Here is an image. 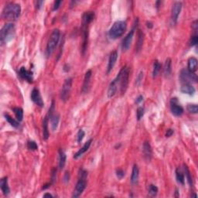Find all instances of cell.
Instances as JSON below:
<instances>
[{
	"label": "cell",
	"mask_w": 198,
	"mask_h": 198,
	"mask_svg": "<svg viewBox=\"0 0 198 198\" xmlns=\"http://www.w3.org/2000/svg\"><path fill=\"white\" fill-rule=\"evenodd\" d=\"M30 98L31 100H32L37 106L40 107V108H43V107L44 106V102H43V99H42V97L41 95H40V92H39L38 89H33L32 92H31Z\"/></svg>",
	"instance_id": "11"
},
{
	"label": "cell",
	"mask_w": 198,
	"mask_h": 198,
	"mask_svg": "<svg viewBox=\"0 0 198 198\" xmlns=\"http://www.w3.org/2000/svg\"><path fill=\"white\" fill-rule=\"evenodd\" d=\"M79 176V179H85L86 180V178H87L88 177V172L86 170H84V169H81V170H80Z\"/></svg>",
	"instance_id": "41"
},
{
	"label": "cell",
	"mask_w": 198,
	"mask_h": 198,
	"mask_svg": "<svg viewBox=\"0 0 198 198\" xmlns=\"http://www.w3.org/2000/svg\"><path fill=\"white\" fill-rule=\"evenodd\" d=\"M163 71H164V74L166 77H169L170 75L171 71H172V61L170 58H167L166 60Z\"/></svg>",
	"instance_id": "25"
},
{
	"label": "cell",
	"mask_w": 198,
	"mask_h": 198,
	"mask_svg": "<svg viewBox=\"0 0 198 198\" xmlns=\"http://www.w3.org/2000/svg\"><path fill=\"white\" fill-rule=\"evenodd\" d=\"M4 116H5V119H6V120L7 121V122H9V123L10 124V125H12V127L18 128V127L20 126V122H19L18 120H16V119H14L13 118H12L10 115H9L8 114H5Z\"/></svg>",
	"instance_id": "30"
},
{
	"label": "cell",
	"mask_w": 198,
	"mask_h": 198,
	"mask_svg": "<svg viewBox=\"0 0 198 198\" xmlns=\"http://www.w3.org/2000/svg\"><path fill=\"white\" fill-rule=\"evenodd\" d=\"M135 29H136V25L135 26L133 27V29L127 34L126 37L124 38L123 41H122V50L126 51L129 49L130 46H131V43L132 41H133V36H134V33H135Z\"/></svg>",
	"instance_id": "12"
},
{
	"label": "cell",
	"mask_w": 198,
	"mask_h": 198,
	"mask_svg": "<svg viewBox=\"0 0 198 198\" xmlns=\"http://www.w3.org/2000/svg\"><path fill=\"white\" fill-rule=\"evenodd\" d=\"M117 89H118V86L114 81H111V84H109V87H108V98H112L115 95L117 92Z\"/></svg>",
	"instance_id": "27"
},
{
	"label": "cell",
	"mask_w": 198,
	"mask_h": 198,
	"mask_svg": "<svg viewBox=\"0 0 198 198\" xmlns=\"http://www.w3.org/2000/svg\"><path fill=\"white\" fill-rule=\"evenodd\" d=\"M48 124H49V117L48 115H46L43 122V138L44 140H47L50 136Z\"/></svg>",
	"instance_id": "20"
},
{
	"label": "cell",
	"mask_w": 198,
	"mask_h": 198,
	"mask_svg": "<svg viewBox=\"0 0 198 198\" xmlns=\"http://www.w3.org/2000/svg\"><path fill=\"white\" fill-rule=\"evenodd\" d=\"M43 197H53V195H51L50 194L47 193V194H45L44 195H43Z\"/></svg>",
	"instance_id": "51"
},
{
	"label": "cell",
	"mask_w": 198,
	"mask_h": 198,
	"mask_svg": "<svg viewBox=\"0 0 198 198\" xmlns=\"http://www.w3.org/2000/svg\"><path fill=\"white\" fill-rule=\"evenodd\" d=\"M72 78H68L64 81V84L62 86V88L61 91V101H63L64 102H66L70 98V91H71L72 88Z\"/></svg>",
	"instance_id": "6"
},
{
	"label": "cell",
	"mask_w": 198,
	"mask_h": 198,
	"mask_svg": "<svg viewBox=\"0 0 198 198\" xmlns=\"http://www.w3.org/2000/svg\"><path fill=\"white\" fill-rule=\"evenodd\" d=\"M152 23H150V22H149V23H147V27L149 28V29H151V28H152Z\"/></svg>",
	"instance_id": "52"
},
{
	"label": "cell",
	"mask_w": 198,
	"mask_h": 198,
	"mask_svg": "<svg viewBox=\"0 0 198 198\" xmlns=\"http://www.w3.org/2000/svg\"><path fill=\"white\" fill-rule=\"evenodd\" d=\"M182 9V2H175L173 5L172 11H171V20L173 23L176 24L180 16V12Z\"/></svg>",
	"instance_id": "8"
},
{
	"label": "cell",
	"mask_w": 198,
	"mask_h": 198,
	"mask_svg": "<svg viewBox=\"0 0 198 198\" xmlns=\"http://www.w3.org/2000/svg\"><path fill=\"white\" fill-rule=\"evenodd\" d=\"M0 187H1L2 191V194L5 196L9 195L10 189H9V184H8V178L6 177H3L0 180Z\"/></svg>",
	"instance_id": "19"
},
{
	"label": "cell",
	"mask_w": 198,
	"mask_h": 198,
	"mask_svg": "<svg viewBox=\"0 0 198 198\" xmlns=\"http://www.w3.org/2000/svg\"><path fill=\"white\" fill-rule=\"evenodd\" d=\"M142 101H143V96H142V95H139V96L137 98H136V104H139L140 102H142Z\"/></svg>",
	"instance_id": "48"
},
{
	"label": "cell",
	"mask_w": 198,
	"mask_h": 198,
	"mask_svg": "<svg viewBox=\"0 0 198 198\" xmlns=\"http://www.w3.org/2000/svg\"><path fill=\"white\" fill-rule=\"evenodd\" d=\"M187 111L190 113H192V114H197L198 111L197 105H196V104H189L187 105Z\"/></svg>",
	"instance_id": "34"
},
{
	"label": "cell",
	"mask_w": 198,
	"mask_h": 198,
	"mask_svg": "<svg viewBox=\"0 0 198 198\" xmlns=\"http://www.w3.org/2000/svg\"><path fill=\"white\" fill-rule=\"evenodd\" d=\"M15 35V26L13 23H6L0 31V42L1 44H6L13 38Z\"/></svg>",
	"instance_id": "4"
},
{
	"label": "cell",
	"mask_w": 198,
	"mask_h": 198,
	"mask_svg": "<svg viewBox=\"0 0 198 198\" xmlns=\"http://www.w3.org/2000/svg\"><path fill=\"white\" fill-rule=\"evenodd\" d=\"M176 178H177V182L181 184H184L185 183V177L184 174L183 173L181 170L180 169V168H177V170H176Z\"/></svg>",
	"instance_id": "31"
},
{
	"label": "cell",
	"mask_w": 198,
	"mask_h": 198,
	"mask_svg": "<svg viewBox=\"0 0 198 198\" xmlns=\"http://www.w3.org/2000/svg\"><path fill=\"white\" fill-rule=\"evenodd\" d=\"M84 136H85V133H84V130L80 129L79 131H78V135H77V141H78V142L80 143V142L82 141V139H84Z\"/></svg>",
	"instance_id": "37"
},
{
	"label": "cell",
	"mask_w": 198,
	"mask_h": 198,
	"mask_svg": "<svg viewBox=\"0 0 198 198\" xmlns=\"http://www.w3.org/2000/svg\"><path fill=\"white\" fill-rule=\"evenodd\" d=\"M86 187H87V182H86L85 179H79L78 182L77 183L76 187H75L73 194H72V197L74 198L80 197L85 190Z\"/></svg>",
	"instance_id": "9"
},
{
	"label": "cell",
	"mask_w": 198,
	"mask_h": 198,
	"mask_svg": "<svg viewBox=\"0 0 198 198\" xmlns=\"http://www.w3.org/2000/svg\"><path fill=\"white\" fill-rule=\"evenodd\" d=\"M170 110L173 115L175 116H181L183 113V108L180 105H179L177 98H172L170 101Z\"/></svg>",
	"instance_id": "10"
},
{
	"label": "cell",
	"mask_w": 198,
	"mask_h": 198,
	"mask_svg": "<svg viewBox=\"0 0 198 198\" xmlns=\"http://www.w3.org/2000/svg\"><path fill=\"white\" fill-rule=\"evenodd\" d=\"M92 139H89L88 141H87V142H85V144H84V146H82V148H81V149H79V150L78 151V152H76V153L74 154V160H78V158H80L81 156H82L83 154L85 153L86 152H87L89 148H90L91 145H92Z\"/></svg>",
	"instance_id": "18"
},
{
	"label": "cell",
	"mask_w": 198,
	"mask_h": 198,
	"mask_svg": "<svg viewBox=\"0 0 198 198\" xmlns=\"http://www.w3.org/2000/svg\"><path fill=\"white\" fill-rule=\"evenodd\" d=\"M160 70H161V64H160L158 61H155L153 64V70H152V77L153 78H156L157 75L160 73Z\"/></svg>",
	"instance_id": "32"
},
{
	"label": "cell",
	"mask_w": 198,
	"mask_h": 198,
	"mask_svg": "<svg viewBox=\"0 0 198 198\" xmlns=\"http://www.w3.org/2000/svg\"><path fill=\"white\" fill-rule=\"evenodd\" d=\"M198 43V36L197 34L193 36L191 39V46H196Z\"/></svg>",
	"instance_id": "39"
},
{
	"label": "cell",
	"mask_w": 198,
	"mask_h": 198,
	"mask_svg": "<svg viewBox=\"0 0 198 198\" xmlns=\"http://www.w3.org/2000/svg\"><path fill=\"white\" fill-rule=\"evenodd\" d=\"M139 167H138L137 165L135 164L134 166H133V172H132V176H131L132 184L135 185L138 183V180H139Z\"/></svg>",
	"instance_id": "22"
},
{
	"label": "cell",
	"mask_w": 198,
	"mask_h": 198,
	"mask_svg": "<svg viewBox=\"0 0 198 198\" xmlns=\"http://www.w3.org/2000/svg\"><path fill=\"white\" fill-rule=\"evenodd\" d=\"M197 60L196 57H190L189 60H188V70L192 73H194V72L197 70Z\"/></svg>",
	"instance_id": "23"
},
{
	"label": "cell",
	"mask_w": 198,
	"mask_h": 198,
	"mask_svg": "<svg viewBox=\"0 0 198 198\" xmlns=\"http://www.w3.org/2000/svg\"><path fill=\"white\" fill-rule=\"evenodd\" d=\"M180 92L183 94H186V95H194L196 92V90L194 87H193L192 84H183V85L180 88Z\"/></svg>",
	"instance_id": "21"
},
{
	"label": "cell",
	"mask_w": 198,
	"mask_h": 198,
	"mask_svg": "<svg viewBox=\"0 0 198 198\" xmlns=\"http://www.w3.org/2000/svg\"><path fill=\"white\" fill-rule=\"evenodd\" d=\"M184 169H185V172H186V177L187 179V181L189 183L190 186L193 187V180H192V177L191 176V173H190L189 169L187 168V166H185L184 165Z\"/></svg>",
	"instance_id": "35"
},
{
	"label": "cell",
	"mask_w": 198,
	"mask_h": 198,
	"mask_svg": "<svg viewBox=\"0 0 198 198\" xmlns=\"http://www.w3.org/2000/svg\"><path fill=\"white\" fill-rule=\"evenodd\" d=\"M92 76V71L91 70H88L86 72L85 75H84V83H83L82 87V92L83 93H88L90 89V84H91V78Z\"/></svg>",
	"instance_id": "14"
},
{
	"label": "cell",
	"mask_w": 198,
	"mask_h": 198,
	"mask_svg": "<svg viewBox=\"0 0 198 198\" xmlns=\"http://www.w3.org/2000/svg\"><path fill=\"white\" fill-rule=\"evenodd\" d=\"M149 194L152 197H155L158 194V187L153 184L149 185Z\"/></svg>",
	"instance_id": "33"
},
{
	"label": "cell",
	"mask_w": 198,
	"mask_h": 198,
	"mask_svg": "<svg viewBox=\"0 0 198 198\" xmlns=\"http://www.w3.org/2000/svg\"><path fill=\"white\" fill-rule=\"evenodd\" d=\"M142 78H143V72H140L139 75H138L137 78H136V84L137 85H139L141 81H142Z\"/></svg>",
	"instance_id": "43"
},
{
	"label": "cell",
	"mask_w": 198,
	"mask_h": 198,
	"mask_svg": "<svg viewBox=\"0 0 198 198\" xmlns=\"http://www.w3.org/2000/svg\"><path fill=\"white\" fill-rule=\"evenodd\" d=\"M130 75V68L128 67H122L120 70L119 73L116 76V78L113 80L116 84L120 85V92L122 95H125L128 85V80H129Z\"/></svg>",
	"instance_id": "2"
},
{
	"label": "cell",
	"mask_w": 198,
	"mask_h": 198,
	"mask_svg": "<svg viewBox=\"0 0 198 198\" xmlns=\"http://www.w3.org/2000/svg\"><path fill=\"white\" fill-rule=\"evenodd\" d=\"M27 147L29 150H32V151L37 150V149H38V146H37V144L36 143V142H34V141H32V140L28 141Z\"/></svg>",
	"instance_id": "36"
},
{
	"label": "cell",
	"mask_w": 198,
	"mask_h": 198,
	"mask_svg": "<svg viewBox=\"0 0 198 198\" xmlns=\"http://www.w3.org/2000/svg\"><path fill=\"white\" fill-rule=\"evenodd\" d=\"M56 168H53V170H52V173H51L52 183H54V181L56 180Z\"/></svg>",
	"instance_id": "44"
},
{
	"label": "cell",
	"mask_w": 198,
	"mask_h": 198,
	"mask_svg": "<svg viewBox=\"0 0 198 198\" xmlns=\"http://www.w3.org/2000/svg\"><path fill=\"white\" fill-rule=\"evenodd\" d=\"M49 119L50 120V123H51L52 130H53V132L56 131V129L57 128L58 124H59L60 115L57 114H53Z\"/></svg>",
	"instance_id": "24"
},
{
	"label": "cell",
	"mask_w": 198,
	"mask_h": 198,
	"mask_svg": "<svg viewBox=\"0 0 198 198\" xmlns=\"http://www.w3.org/2000/svg\"><path fill=\"white\" fill-rule=\"evenodd\" d=\"M66 160H67V155H66L65 152L60 149L59 150V168L61 169H63L65 166Z\"/></svg>",
	"instance_id": "26"
},
{
	"label": "cell",
	"mask_w": 198,
	"mask_h": 198,
	"mask_svg": "<svg viewBox=\"0 0 198 198\" xmlns=\"http://www.w3.org/2000/svg\"><path fill=\"white\" fill-rule=\"evenodd\" d=\"M21 13V6L16 2H9L4 7L2 16L9 21H16Z\"/></svg>",
	"instance_id": "1"
},
{
	"label": "cell",
	"mask_w": 198,
	"mask_h": 198,
	"mask_svg": "<svg viewBox=\"0 0 198 198\" xmlns=\"http://www.w3.org/2000/svg\"><path fill=\"white\" fill-rule=\"evenodd\" d=\"M95 18V12L92 11L85 12L82 16V26H88Z\"/></svg>",
	"instance_id": "17"
},
{
	"label": "cell",
	"mask_w": 198,
	"mask_h": 198,
	"mask_svg": "<svg viewBox=\"0 0 198 198\" xmlns=\"http://www.w3.org/2000/svg\"><path fill=\"white\" fill-rule=\"evenodd\" d=\"M118 59V52L116 50H114L111 53L109 56V59H108V69H107V73L109 74L111 71V70L114 67L116 61Z\"/></svg>",
	"instance_id": "16"
},
{
	"label": "cell",
	"mask_w": 198,
	"mask_h": 198,
	"mask_svg": "<svg viewBox=\"0 0 198 198\" xmlns=\"http://www.w3.org/2000/svg\"><path fill=\"white\" fill-rule=\"evenodd\" d=\"M62 3V1L59 0V1H55L54 4H53V11H56L59 9L60 6Z\"/></svg>",
	"instance_id": "42"
},
{
	"label": "cell",
	"mask_w": 198,
	"mask_h": 198,
	"mask_svg": "<svg viewBox=\"0 0 198 198\" xmlns=\"http://www.w3.org/2000/svg\"><path fill=\"white\" fill-rule=\"evenodd\" d=\"M174 133V131L173 129H171V128H169V129H167V131H166V137H170L171 136H172L173 134Z\"/></svg>",
	"instance_id": "46"
},
{
	"label": "cell",
	"mask_w": 198,
	"mask_h": 198,
	"mask_svg": "<svg viewBox=\"0 0 198 198\" xmlns=\"http://www.w3.org/2000/svg\"><path fill=\"white\" fill-rule=\"evenodd\" d=\"M116 176L119 179H122L125 177V172H124L123 169H119L116 170Z\"/></svg>",
	"instance_id": "40"
},
{
	"label": "cell",
	"mask_w": 198,
	"mask_h": 198,
	"mask_svg": "<svg viewBox=\"0 0 198 198\" xmlns=\"http://www.w3.org/2000/svg\"><path fill=\"white\" fill-rule=\"evenodd\" d=\"M13 112L15 114L16 118L19 122H22L23 119V108H20V107H16V108H13Z\"/></svg>",
	"instance_id": "29"
},
{
	"label": "cell",
	"mask_w": 198,
	"mask_h": 198,
	"mask_svg": "<svg viewBox=\"0 0 198 198\" xmlns=\"http://www.w3.org/2000/svg\"><path fill=\"white\" fill-rule=\"evenodd\" d=\"M180 81L183 84H191L192 83H197V76L194 73L189 71L186 69H183L180 74Z\"/></svg>",
	"instance_id": "7"
},
{
	"label": "cell",
	"mask_w": 198,
	"mask_h": 198,
	"mask_svg": "<svg viewBox=\"0 0 198 198\" xmlns=\"http://www.w3.org/2000/svg\"><path fill=\"white\" fill-rule=\"evenodd\" d=\"M142 153H143L144 159L146 161H150L152 156V149L149 142H147V141H146L143 144V146H142Z\"/></svg>",
	"instance_id": "15"
},
{
	"label": "cell",
	"mask_w": 198,
	"mask_h": 198,
	"mask_svg": "<svg viewBox=\"0 0 198 198\" xmlns=\"http://www.w3.org/2000/svg\"><path fill=\"white\" fill-rule=\"evenodd\" d=\"M64 181L67 183V182L69 181V179H70V174H69V172H65V174H64Z\"/></svg>",
	"instance_id": "47"
},
{
	"label": "cell",
	"mask_w": 198,
	"mask_h": 198,
	"mask_svg": "<svg viewBox=\"0 0 198 198\" xmlns=\"http://www.w3.org/2000/svg\"><path fill=\"white\" fill-rule=\"evenodd\" d=\"M43 3H44V2H43V1H37L35 2L36 8H37V9H40V8H41V6H43Z\"/></svg>",
	"instance_id": "45"
},
{
	"label": "cell",
	"mask_w": 198,
	"mask_h": 198,
	"mask_svg": "<svg viewBox=\"0 0 198 198\" xmlns=\"http://www.w3.org/2000/svg\"><path fill=\"white\" fill-rule=\"evenodd\" d=\"M127 29V23L125 21H116L108 31V37L112 40H116L122 37Z\"/></svg>",
	"instance_id": "3"
},
{
	"label": "cell",
	"mask_w": 198,
	"mask_h": 198,
	"mask_svg": "<svg viewBox=\"0 0 198 198\" xmlns=\"http://www.w3.org/2000/svg\"><path fill=\"white\" fill-rule=\"evenodd\" d=\"M60 36H61V32H60L59 29H53V33L51 34L49 40H48L47 44L46 54L47 56H50L56 49L60 40Z\"/></svg>",
	"instance_id": "5"
},
{
	"label": "cell",
	"mask_w": 198,
	"mask_h": 198,
	"mask_svg": "<svg viewBox=\"0 0 198 198\" xmlns=\"http://www.w3.org/2000/svg\"><path fill=\"white\" fill-rule=\"evenodd\" d=\"M138 37H138V41H137V43H136V51L139 52L140 51L141 49H142V44H143V40H144V34L141 30H139Z\"/></svg>",
	"instance_id": "28"
},
{
	"label": "cell",
	"mask_w": 198,
	"mask_h": 198,
	"mask_svg": "<svg viewBox=\"0 0 198 198\" xmlns=\"http://www.w3.org/2000/svg\"><path fill=\"white\" fill-rule=\"evenodd\" d=\"M19 74H20V76L23 79L26 80V81H28L29 83H33V81H34V75H33V72L31 71V70H26V67H22L20 68Z\"/></svg>",
	"instance_id": "13"
},
{
	"label": "cell",
	"mask_w": 198,
	"mask_h": 198,
	"mask_svg": "<svg viewBox=\"0 0 198 198\" xmlns=\"http://www.w3.org/2000/svg\"><path fill=\"white\" fill-rule=\"evenodd\" d=\"M69 70H70V66H69L68 64H65L64 67V70L65 72H68Z\"/></svg>",
	"instance_id": "50"
},
{
	"label": "cell",
	"mask_w": 198,
	"mask_h": 198,
	"mask_svg": "<svg viewBox=\"0 0 198 198\" xmlns=\"http://www.w3.org/2000/svg\"><path fill=\"white\" fill-rule=\"evenodd\" d=\"M137 119L138 120H140L142 118V116L144 115V108L143 107H139L137 109Z\"/></svg>",
	"instance_id": "38"
},
{
	"label": "cell",
	"mask_w": 198,
	"mask_h": 198,
	"mask_svg": "<svg viewBox=\"0 0 198 198\" xmlns=\"http://www.w3.org/2000/svg\"><path fill=\"white\" fill-rule=\"evenodd\" d=\"M193 29H194V31H197V28H198V25H197V20H195L193 23Z\"/></svg>",
	"instance_id": "49"
}]
</instances>
